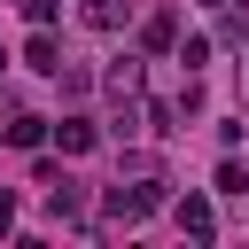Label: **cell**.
<instances>
[{
	"label": "cell",
	"instance_id": "obj_1",
	"mask_svg": "<svg viewBox=\"0 0 249 249\" xmlns=\"http://www.w3.org/2000/svg\"><path fill=\"white\" fill-rule=\"evenodd\" d=\"M156 202H163V187H156V179H148V187H117V195H109V218H124V226H132V218H148Z\"/></svg>",
	"mask_w": 249,
	"mask_h": 249
},
{
	"label": "cell",
	"instance_id": "obj_2",
	"mask_svg": "<svg viewBox=\"0 0 249 249\" xmlns=\"http://www.w3.org/2000/svg\"><path fill=\"white\" fill-rule=\"evenodd\" d=\"M54 140H62V156H86V148H93V124H86V117H62Z\"/></svg>",
	"mask_w": 249,
	"mask_h": 249
},
{
	"label": "cell",
	"instance_id": "obj_3",
	"mask_svg": "<svg viewBox=\"0 0 249 249\" xmlns=\"http://www.w3.org/2000/svg\"><path fill=\"white\" fill-rule=\"evenodd\" d=\"M179 226H187L195 241H210V202H202V195H187V202H179Z\"/></svg>",
	"mask_w": 249,
	"mask_h": 249
},
{
	"label": "cell",
	"instance_id": "obj_4",
	"mask_svg": "<svg viewBox=\"0 0 249 249\" xmlns=\"http://www.w3.org/2000/svg\"><path fill=\"white\" fill-rule=\"evenodd\" d=\"M31 70H47V78H54V70H62V47H54V39H47V31H39V39H31Z\"/></svg>",
	"mask_w": 249,
	"mask_h": 249
},
{
	"label": "cell",
	"instance_id": "obj_5",
	"mask_svg": "<svg viewBox=\"0 0 249 249\" xmlns=\"http://www.w3.org/2000/svg\"><path fill=\"white\" fill-rule=\"evenodd\" d=\"M39 132H47L39 117H16V124H8V140H16V148H39Z\"/></svg>",
	"mask_w": 249,
	"mask_h": 249
},
{
	"label": "cell",
	"instance_id": "obj_6",
	"mask_svg": "<svg viewBox=\"0 0 249 249\" xmlns=\"http://www.w3.org/2000/svg\"><path fill=\"white\" fill-rule=\"evenodd\" d=\"M218 187L226 195H249V163H218Z\"/></svg>",
	"mask_w": 249,
	"mask_h": 249
},
{
	"label": "cell",
	"instance_id": "obj_7",
	"mask_svg": "<svg viewBox=\"0 0 249 249\" xmlns=\"http://www.w3.org/2000/svg\"><path fill=\"white\" fill-rule=\"evenodd\" d=\"M117 16H124V8H117V0H86V23H101V31H109V23H117Z\"/></svg>",
	"mask_w": 249,
	"mask_h": 249
},
{
	"label": "cell",
	"instance_id": "obj_8",
	"mask_svg": "<svg viewBox=\"0 0 249 249\" xmlns=\"http://www.w3.org/2000/svg\"><path fill=\"white\" fill-rule=\"evenodd\" d=\"M16 8H23L31 23H54V0H16Z\"/></svg>",
	"mask_w": 249,
	"mask_h": 249
},
{
	"label": "cell",
	"instance_id": "obj_9",
	"mask_svg": "<svg viewBox=\"0 0 249 249\" xmlns=\"http://www.w3.org/2000/svg\"><path fill=\"white\" fill-rule=\"evenodd\" d=\"M8 226H16V195H0V233H8Z\"/></svg>",
	"mask_w": 249,
	"mask_h": 249
}]
</instances>
